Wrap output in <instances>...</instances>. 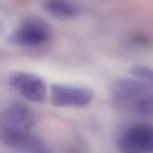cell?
<instances>
[{"label": "cell", "mask_w": 153, "mask_h": 153, "mask_svg": "<svg viewBox=\"0 0 153 153\" xmlns=\"http://www.w3.org/2000/svg\"><path fill=\"white\" fill-rule=\"evenodd\" d=\"M52 37L51 27L37 16H28L7 37V42L19 47H34L43 45Z\"/></svg>", "instance_id": "cell-1"}, {"label": "cell", "mask_w": 153, "mask_h": 153, "mask_svg": "<svg viewBox=\"0 0 153 153\" xmlns=\"http://www.w3.org/2000/svg\"><path fill=\"white\" fill-rule=\"evenodd\" d=\"M119 145L123 153H153V125L131 126L122 134Z\"/></svg>", "instance_id": "cell-2"}, {"label": "cell", "mask_w": 153, "mask_h": 153, "mask_svg": "<svg viewBox=\"0 0 153 153\" xmlns=\"http://www.w3.org/2000/svg\"><path fill=\"white\" fill-rule=\"evenodd\" d=\"M92 90L74 85L53 84L50 88V101L56 107L84 108L93 101Z\"/></svg>", "instance_id": "cell-3"}, {"label": "cell", "mask_w": 153, "mask_h": 153, "mask_svg": "<svg viewBox=\"0 0 153 153\" xmlns=\"http://www.w3.org/2000/svg\"><path fill=\"white\" fill-rule=\"evenodd\" d=\"M9 85L29 101L36 103L44 102L47 97V89L44 81L33 73L17 71L11 73Z\"/></svg>", "instance_id": "cell-4"}, {"label": "cell", "mask_w": 153, "mask_h": 153, "mask_svg": "<svg viewBox=\"0 0 153 153\" xmlns=\"http://www.w3.org/2000/svg\"><path fill=\"white\" fill-rule=\"evenodd\" d=\"M0 140L7 147L25 153H53L43 140L30 131L0 128Z\"/></svg>", "instance_id": "cell-5"}, {"label": "cell", "mask_w": 153, "mask_h": 153, "mask_svg": "<svg viewBox=\"0 0 153 153\" xmlns=\"http://www.w3.org/2000/svg\"><path fill=\"white\" fill-rule=\"evenodd\" d=\"M36 123L34 111L27 105L14 102L0 114V128L17 131H31Z\"/></svg>", "instance_id": "cell-6"}, {"label": "cell", "mask_w": 153, "mask_h": 153, "mask_svg": "<svg viewBox=\"0 0 153 153\" xmlns=\"http://www.w3.org/2000/svg\"><path fill=\"white\" fill-rule=\"evenodd\" d=\"M147 91V85L134 77L119 78L111 82L109 92L112 98L120 103L133 104Z\"/></svg>", "instance_id": "cell-7"}, {"label": "cell", "mask_w": 153, "mask_h": 153, "mask_svg": "<svg viewBox=\"0 0 153 153\" xmlns=\"http://www.w3.org/2000/svg\"><path fill=\"white\" fill-rule=\"evenodd\" d=\"M43 8L49 15L61 20H71L80 16L82 8L73 0H44Z\"/></svg>", "instance_id": "cell-8"}, {"label": "cell", "mask_w": 153, "mask_h": 153, "mask_svg": "<svg viewBox=\"0 0 153 153\" xmlns=\"http://www.w3.org/2000/svg\"><path fill=\"white\" fill-rule=\"evenodd\" d=\"M132 105L137 113L145 116H153V93L146 91Z\"/></svg>", "instance_id": "cell-9"}, {"label": "cell", "mask_w": 153, "mask_h": 153, "mask_svg": "<svg viewBox=\"0 0 153 153\" xmlns=\"http://www.w3.org/2000/svg\"><path fill=\"white\" fill-rule=\"evenodd\" d=\"M130 73L146 85H149L153 88L152 67L144 65H134L130 69Z\"/></svg>", "instance_id": "cell-10"}, {"label": "cell", "mask_w": 153, "mask_h": 153, "mask_svg": "<svg viewBox=\"0 0 153 153\" xmlns=\"http://www.w3.org/2000/svg\"><path fill=\"white\" fill-rule=\"evenodd\" d=\"M1 29H2V28H1V22H0V33H1Z\"/></svg>", "instance_id": "cell-11"}]
</instances>
